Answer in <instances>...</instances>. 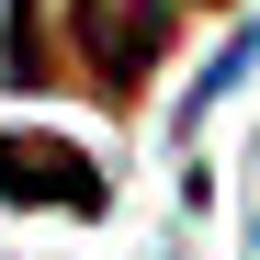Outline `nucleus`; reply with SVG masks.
<instances>
[{
	"label": "nucleus",
	"mask_w": 260,
	"mask_h": 260,
	"mask_svg": "<svg viewBox=\"0 0 260 260\" xmlns=\"http://www.w3.org/2000/svg\"><path fill=\"white\" fill-rule=\"evenodd\" d=\"M0 192H12V204H46V215H102L113 204L102 158H79L57 136H0Z\"/></svg>",
	"instance_id": "f257e3e1"
},
{
	"label": "nucleus",
	"mask_w": 260,
	"mask_h": 260,
	"mask_svg": "<svg viewBox=\"0 0 260 260\" xmlns=\"http://www.w3.org/2000/svg\"><path fill=\"white\" fill-rule=\"evenodd\" d=\"M170 12H181V0H79V57H91L113 91H124V79H147V57H158Z\"/></svg>",
	"instance_id": "f03ea898"
}]
</instances>
